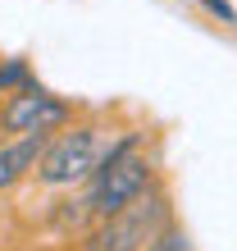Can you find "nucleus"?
Segmentation results:
<instances>
[{
  "label": "nucleus",
  "instance_id": "7ed1b4c3",
  "mask_svg": "<svg viewBox=\"0 0 237 251\" xmlns=\"http://www.w3.org/2000/svg\"><path fill=\"white\" fill-rule=\"evenodd\" d=\"M100 128L92 124H73V128H59L55 142L46 146L37 165V178L46 187H73V183H92V174L100 165Z\"/></svg>",
  "mask_w": 237,
  "mask_h": 251
},
{
  "label": "nucleus",
  "instance_id": "0eeeda50",
  "mask_svg": "<svg viewBox=\"0 0 237 251\" xmlns=\"http://www.w3.org/2000/svg\"><path fill=\"white\" fill-rule=\"evenodd\" d=\"M205 5H210V14H219L224 23H237V14H233V5H228V0H205Z\"/></svg>",
  "mask_w": 237,
  "mask_h": 251
},
{
  "label": "nucleus",
  "instance_id": "39448f33",
  "mask_svg": "<svg viewBox=\"0 0 237 251\" xmlns=\"http://www.w3.org/2000/svg\"><path fill=\"white\" fill-rule=\"evenodd\" d=\"M50 142H55V132H32V137L0 142V192H9L14 183H23L27 174L41 165V155H46Z\"/></svg>",
  "mask_w": 237,
  "mask_h": 251
},
{
  "label": "nucleus",
  "instance_id": "423d86ee",
  "mask_svg": "<svg viewBox=\"0 0 237 251\" xmlns=\"http://www.w3.org/2000/svg\"><path fill=\"white\" fill-rule=\"evenodd\" d=\"M146 251H191V238H187V233L178 228V224H169V228L160 233L151 247H146Z\"/></svg>",
  "mask_w": 237,
  "mask_h": 251
},
{
  "label": "nucleus",
  "instance_id": "f03ea898",
  "mask_svg": "<svg viewBox=\"0 0 237 251\" xmlns=\"http://www.w3.org/2000/svg\"><path fill=\"white\" fill-rule=\"evenodd\" d=\"M169 224H173L169 219V192L155 183L146 197L132 201L128 210H118L114 219L96 224L92 233H87L82 251H146Z\"/></svg>",
  "mask_w": 237,
  "mask_h": 251
},
{
  "label": "nucleus",
  "instance_id": "f257e3e1",
  "mask_svg": "<svg viewBox=\"0 0 237 251\" xmlns=\"http://www.w3.org/2000/svg\"><path fill=\"white\" fill-rule=\"evenodd\" d=\"M151 187H155V165L142 155V137L128 132V137H118V146H110V151L100 155V165L92 174V183H87L82 201H87V215H92L96 224H105L118 210H128L137 197H146Z\"/></svg>",
  "mask_w": 237,
  "mask_h": 251
},
{
  "label": "nucleus",
  "instance_id": "20e7f679",
  "mask_svg": "<svg viewBox=\"0 0 237 251\" xmlns=\"http://www.w3.org/2000/svg\"><path fill=\"white\" fill-rule=\"evenodd\" d=\"M69 124V100L50 96L46 87H23V92L5 96L0 105V132H19V137H32V132H59Z\"/></svg>",
  "mask_w": 237,
  "mask_h": 251
}]
</instances>
